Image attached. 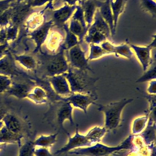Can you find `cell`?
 Returning <instances> with one entry per match:
<instances>
[{
  "instance_id": "6da1fadb",
  "label": "cell",
  "mask_w": 156,
  "mask_h": 156,
  "mask_svg": "<svg viewBox=\"0 0 156 156\" xmlns=\"http://www.w3.org/2000/svg\"><path fill=\"white\" fill-rule=\"evenodd\" d=\"M35 75L40 78H48L67 72L69 66L66 59L65 50L60 46L58 53L52 55L40 53L37 55Z\"/></svg>"
},
{
  "instance_id": "7a4b0ae2",
  "label": "cell",
  "mask_w": 156,
  "mask_h": 156,
  "mask_svg": "<svg viewBox=\"0 0 156 156\" xmlns=\"http://www.w3.org/2000/svg\"><path fill=\"white\" fill-rule=\"evenodd\" d=\"M63 75L68 82L71 93L97 94L96 83L99 78L91 76L88 71L69 66L67 72Z\"/></svg>"
},
{
  "instance_id": "3957f363",
  "label": "cell",
  "mask_w": 156,
  "mask_h": 156,
  "mask_svg": "<svg viewBox=\"0 0 156 156\" xmlns=\"http://www.w3.org/2000/svg\"><path fill=\"white\" fill-rule=\"evenodd\" d=\"M133 101L132 99H123L108 105L95 104L99 112L104 115V126L107 132L116 130L120 126L122 121V113L126 105Z\"/></svg>"
},
{
  "instance_id": "277c9868",
  "label": "cell",
  "mask_w": 156,
  "mask_h": 156,
  "mask_svg": "<svg viewBox=\"0 0 156 156\" xmlns=\"http://www.w3.org/2000/svg\"><path fill=\"white\" fill-rule=\"evenodd\" d=\"M131 135L117 146L109 147L97 143L89 147L77 148L68 152L70 154L85 156H109L115 152L122 150H132L133 148Z\"/></svg>"
},
{
  "instance_id": "5b68a950",
  "label": "cell",
  "mask_w": 156,
  "mask_h": 156,
  "mask_svg": "<svg viewBox=\"0 0 156 156\" xmlns=\"http://www.w3.org/2000/svg\"><path fill=\"white\" fill-rule=\"evenodd\" d=\"M73 108L68 102L64 100L51 103L49 110L45 115L48 120L59 129L64 130L63 124L66 121H69L71 124L74 125L73 120Z\"/></svg>"
},
{
  "instance_id": "8992f818",
  "label": "cell",
  "mask_w": 156,
  "mask_h": 156,
  "mask_svg": "<svg viewBox=\"0 0 156 156\" xmlns=\"http://www.w3.org/2000/svg\"><path fill=\"white\" fill-rule=\"evenodd\" d=\"M0 74L15 79L18 82L40 81L39 78L32 76L16 66L15 60L9 52L0 59Z\"/></svg>"
},
{
  "instance_id": "52a82bcc",
  "label": "cell",
  "mask_w": 156,
  "mask_h": 156,
  "mask_svg": "<svg viewBox=\"0 0 156 156\" xmlns=\"http://www.w3.org/2000/svg\"><path fill=\"white\" fill-rule=\"evenodd\" d=\"M65 52L66 59L70 67L94 73L89 65L86 52L83 51L80 44H78Z\"/></svg>"
},
{
  "instance_id": "ba28073f",
  "label": "cell",
  "mask_w": 156,
  "mask_h": 156,
  "mask_svg": "<svg viewBox=\"0 0 156 156\" xmlns=\"http://www.w3.org/2000/svg\"><path fill=\"white\" fill-rule=\"evenodd\" d=\"M67 135L68 138L67 143L64 147L55 152L54 155H58L68 153L70 151L77 148L89 147L93 145L86 135H83L79 133L78 125L74 135L71 136L68 133H67Z\"/></svg>"
},
{
  "instance_id": "9c48e42d",
  "label": "cell",
  "mask_w": 156,
  "mask_h": 156,
  "mask_svg": "<svg viewBox=\"0 0 156 156\" xmlns=\"http://www.w3.org/2000/svg\"><path fill=\"white\" fill-rule=\"evenodd\" d=\"M64 100L68 102L72 107L78 108L87 113L88 107L92 104H96L95 101L98 99L97 94H86L71 93L69 96L64 97Z\"/></svg>"
},
{
  "instance_id": "30bf717a",
  "label": "cell",
  "mask_w": 156,
  "mask_h": 156,
  "mask_svg": "<svg viewBox=\"0 0 156 156\" xmlns=\"http://www.w3.org/2000/svg\"><path fill=\"white\" fill-rule=\"evenodd\" d=\"M129 45L134 51L138 60L143 67L144 72L146 71L153 61V58L151 52L153 49L156 48V36L155 35L153 41L146 46H139L132 44H130Z\"/></svg>"
},
{
  "instance_id": "8fae6325",
  "label": "cell",
  "mask_w": 156,
  "mask_h": 156,
  "mask_svg": "<svg viewBox=\"0 0 156 156\" xmlns=\"http://www.w3.org/2000/svg\"><path fill=\"white\" fill-rule=\"evenodd\" d=\"M2 121L6 129L13 133L21 136L24 138L29 135L25 124L14 114L9 112L5 115Z\"/></svg>"
},
{
  "instance_id": "7c38bea8",
  "label": "cell",
  "mask_w": 156,
  "mask_h": 156,
  "mask_svg": "<svg viewBox=\"0 0 156 156\" xmlns=\"http://www.w3.org/2000/svg\"><path fill=\"white\" fill-rule=\"evenodd\" d=\"M35 86V83L34 81L24 83L13 82L5 93L9 96L11 95L19 99H23L27 97Z\"/></svg>"
},
{
  "instance_id": "4fadbf2b",
  "label": "cell",
  "mask_w": 156,
  "mask_h": 156,
  "mask_svg": "<svg viewBox=\"0 0 156 156\" xmlns=\"http://www.w3.org/2000/svg\"><path fill=\"white\" fill-rule=\"evenodd\" d=\"M48 80L54 91L59 96L66 97L71 93L69 84L63 74L48 78Z\"/></svg>"
},
{
  "instance_id": "5bb4252c",
  "label": "cell",
  "mask_w": 156,
  "mask_h": 156,
  "mask_svg": "<svg viewBox=\"0 0 156 156\" xmlns=\"http://www.w3.org/2000/svg\"><path fill=\"white\" fill-rule=\"evenodd\" d=\"M53 23V21L44 23L42 25L37 28L30 34L31 38L34 41L36 46L34 50V54L41 51V47L47 38L49 29Z\"/></svg>"
},
{
  "instance_id": "9a60e30c",
  "label": "cell",
  "mask_w": 156,
  "mask_h": 156,
  "mask_svg": "<svg viewBox=\"0 0 156 156\" xmlns=\"http://www.w3.org/2000/svg\"><path fill=\"white\" fill-rule=\"evenodd\" d=\"M101 47L110 54H114L117 57L121 56L127 59H131L134 54L129 44H123L114 46L108 41H104L100 44Z\"/></svg>"
},
{
  "instance_id": "2e32d148",
  "label": "cell",
  "mask_w": 156,
  "mask_h": 156,
  "mask_svg": "<svg viewBox=\"0 0 156 156\" xmlns=\"http://www.w3.org/2000/svg\"><path fill=\"white\" fill-rule=\"evenodd\" d=\"M77 6V5H66L60 9L55 11L53 14V21L59 27H63L66 22L72 15Z\"/></svg>"
},
{
  "instance_id": "e0dca14e",
  "label": "cell",
  "mask_w": 156,
  "mask_h": 156,
  "mask_svg": "<svg viewBox=\"0 0 156 156\" xmlns=\"http://www.w3.org/2000/svg\"><path fill=\"white\" fill-rule=\"evenodd\" d=\"M31 5H20L11 10V19L13 25L17 26L26 19L31 12Z\"/></svg>"
},
{
  "instance_id": "ac0fdd59",
  "label": "cell",
  "mask_w": 156,
  "mask_h": 156,
  "mask_svg": "<svg viewBox=\"0 0 156 156\" xmlns=\"http://www.w3.org/2000/svg\"><path fill=\"white\" fill-rule=\"evenodd\" d=\"M98 7L100 9L101 15L109 26L111 35L113 37L115 35V32L114 30L113 16L110 5V0H106L104 2L98 1Z\"/></svg>"
},
{
  "instance_id": "d6986e66",
  "label": "cell",
  "mask_w": 156,
  "mask_h": 156,
  "mask_svg": "<svg viewBox=\"0 0 156 156\" xmlns=\"http://www.w3.org/2000/svg\"><path fill=\"white\" fill-rule=\"evenodd\" d=\"M98 1L97 0H87L86 2L81 3L83 11L84 19L89 28L91 26L95 11L98 7Z\"/></svg>"
},
{
  "instance_id": "ffe728a7",
  "label": "cell",
  "mask_w": 156,
  "mask_h": 156,
  "mask_svg": "<svg viewBox=\"0 0 156 156\" xmlns=\"http://www.w3.org/2000/svg\"><path fill=\"white\" fill-rule=\"evenodd\" d=\"M90 27L103 34L107 38L111 37V32L109 26L101 15L99 10H97L95 13L94 23Z\"/></svg>"
},
{
  "instance_id": "44dd1931",
  "label": "cell",
  "mask_w": 156,
  "mask_h": 156,
  "mask_svg": "<svg viewBox=\"0 0 156 156\" xmlns=\"http://www.w3.org/2000/svg\"><path fill=\"white\" fill-rule=\"evenodd\" d=\"M24 137L13 133L4 126L0 131V144H16L20 146Z\"/></svg>"
},
{
  "instance_id": "7402d4cb",
  "label": "cell",
  "mask_w": 156,
  "mask_h": 156,
  "mask_svg": "<svg viewBox=\"0 0 156 156\" xmlns=\"http://www.w3.org/2000/svg\"><path fill=\"white\" fill-rule=\"evenodd\" d=\"M139 135L143 137L146 144H154L156 141V122L149 119L147 126Z\"/></svg>"
},
{
  "instance_id": "603a6c76",
  "label": "cell",
  "mask_w": 156,
  "mask_h": 156,
  "mask_svg": "<svg viewBox=\"0 0 156 156\" xmlns=\"http://www.w3.org/2000/svg\"><path fill=\"white\" fill-rule=\"evenodd\" d=\"M58 134L59 133H57L49 135H41L33 141L34 145L35 147H38L48 148L51 147L56 143L57 137Z\"/></svg>"
},
{
  "instance_id": "cb8c5ba5",
  "label": "cell",
  "mask_w": 156,
  "mask_h": 156,
  "mask_svg": "<svg viewBox=\"0 0 156 156\" xmlns=\"http://www.w3.org/2000/svg\"><path fill=\"white\" fill-rule=\"evenodd\" d=\"M69 28L71 32L77 37L79 44H82L89 28L84 27L79 22L72 19Z\"/></svg>"
},
{
  "instance_id": "d4e9b609",
  "label": "cell",
  "mask_w": 156,
  "mask_h": 156,
  "mask_svg": "<svg viewBox=\"0 0 156 156\" xmlns=\"http://www.w3.org/2000/svg\"><path fill=\"white\" fill-rule=\"evenodd\" d=\"M126 2V0H110V5L113 16L114 30L115 32L119 16L123 11Z\"/></svg>"
},
{
  "instance_id": "484cf974",
  "label": "cell",
  "mask_w": 156,
  "mask_h": 156,
  "mask_svg": "<svg viewBox=\"0 0 156 156\" xmlns=\"http://www.w3.org/2000/svg\"><path fill=\"white\" fill-rule=\"evenodd\" d=\"M27 97L37 104L46 103L49 99L46 91L40 87H36L33 89Z\"/></svg>"
},
{
  "instance_id": "4316f807",
  "label": "cell",
  "mask_w": 156,
  "mask_h": 156,
  "mask_svg": "<svg viewBox=\"0 0 156 156\" xmlns=\"http://www.w3.org/2000/svg\"><path fill=\"white\" fill-rule=\"evenodd\" d=\"M88 34L84 37L85 42L88 44L100 45L106 41L108 38L103 34L90 27L88 31Z\"/></svg>"
},
{
  "instance_id": "83f0119b",
  "label": "cell",
  "mask_w": 156,
  "mask_h": 156,
  "mask_svg": "<svg viewBox=\"0 0 156 156\" xmlns=\"http://www.w3.org/2000/svg\"><path fill=\"white\" fill-rule=\"evenodd\" d=\"M149 119V115L146 113L145 115L136 118L132 125V134L133 135L140 134L147 126Z\"/></svg>"
},
{
  "instance_id": "f1b7e54d",
  "label": "cell",
  "mask_w": 156,
  "mask_h": 156,
  "mask_svg": "<svg viewBox=\"0 0 156 156\" xmlns=\"http://www.w3.org/2000/svg\"><path fill=\"white\" fill-rule=\"evenodd\" d=\"M153 61L149 67L145 71L144 74L136 80L137 83L149 82L153 80H156V53L152 54Z\"/></svg>"
},
{
  "instance_id": "f546056e",
  "label": "cell",
  "mask_w": 156,
  "mask_h": 156,
  "mask_svg": "<svg viewBox=\"0 0 156 156\" xmlns=\"http://www.w3.org/2000/svg\"><path fill=\"white\" fill-rule=\"evenodd\" d=\"M107 132V130L104 127L95 126L92 128L86 135L93 144L94 145L100 143Z\"/></svg>"
},
{
  "instance_id": "4dcf8cb0",
  "label": "cell",
  "mask_w": 156,
  "mask_h": 156,
  "mask_svg": "<svg viewBox=\"0 0 156 156\" xmlns=\"http://www.w3.org/2000/svg\"><path fill=\"white\" fill-rule=\"evenodd\" d=\"M63 42V37L62 35L54 32L51 34L49 38L47 43V48L50 52L56 54L57 50L60 48Z\"/></svg>"
},
{
  "instance_id": "1f68e13d",
  "label": "cell",
  "mask_w": 156,
  "mask_h": 156,
  "mask_svg": "<svg viewBox=\"0 0 156 156\" xmlns=\"http://www.w3.org/2000/svg\"><path fill=\"white\" fill-rule=\"evenodd\" d=\"M63 28L66 32V35L65 40L61 47L66 51L70 49L71 48L79 44V43L77 37L71 33L69 30L67 24L65 23L63 26Z\"/></svg>"
},
{
  "instance_id": "d6a6232c",
  "label": "cell",
  "mask_w": 156,
  "mask_h": 156,
  "mask_svg": "<svg viewBox=\"0 0 156 156\" xmlns=\"http://www.w3.org/2000/svg\"><path fill=\"white\" fill-rule=\"evenodd\" d=\"M14 58L28 70L34 71L36 68L37 61L33 56L26 55H14Z\"/></svg>"
},
{
  "instance_id": "836d02e7",
  "label": "cell",
  "mask_w": 156,
  "mask_h": 156,
  "mask_svg": "<svg viewBox=\"0 0 156 156\" xmlns=\"http://www.w3.org/2000/svg\"><path fill=\"white\" fill-rule=\"evenodd\" d=\"M89 49V54L87 58L89 61L98 59L105 55H110L99 45L90 44Z\"/></svg>"
},
{
  "instance_id": "e575fe53",
  "label": "cell",
  "mask_w": 156,
  "mask_h": 156,
  "mask_svg": "<svg viewBox=\"0 0 156 156\" xmlns=\"http://www.w3.org/2000/svg\"><path fill=\"white\" fill-rule=\"evenodd\" d=\"M33 141L27 140L19 147L18 156H34V151L35 149Z\"/></svg>"
},
{
  "instance_id": "d590c367",
  "label": "cell",
  "mask_w": 156,
  "mask_h": 156,
  "mask_svg": "<svg viewBox=\"0 0 156 156\" xmlns=\"http://www.w3.org/2000/svg\"><path fill=\"white\" fill-rule=\"evenodd\" d=\"M144 97H145L149 102L150 106L148 111L146 112L149 115V119L156 122V95L152 94H145Z\"/></svg>"
},
{
  "instance_id": "8d00e7d4",
  "label": "cell",
  "mask_w": 156,
  "mask_h": 156,
  "mask_svg": "<svg viewBox=\"0 0 156 156\" xmlns=\"http://www.w3.org/2000/svg\"><path fill=\"white\" fill-rule=\"evenodd\" d=\"M142 8L147 12L151 14L153 17H155L156 4L153 0H141Z\"/></svg>"
},
{
  "instance_id": "74e56055",
  "label": "cell",
  "mask_w": 156,
  "mask_h": 156,
  "mask_svg": "<svg viewBox=\"0 0 156 156\" xmlns=\"http://www.w3.org/2000/svg\"><path fill=\"white\" fill-rule=\"evenodd\" d=\"M76 9H77V11L73 15L72 19L79 22L82 25V26L84 27L89 28L87 26V23H86L85 19H84L83 11L81 5H77Z\"/></svg>"
},
{
  "instance_id": "f35d334b",
  "label": "cell",
  "mask_w": 156,
  "mask_h": 156,
  "mask_svg": "<svg viewBox=\"0 0 156 156\" xmlns=\"http://www.w3.org/2000/svg\"><path fill=\"white\" fill-rule=\"evenodd\" d=\"M12 83V80L8 76L0 74V94L5 92Z\"/></svg>"
},
{
  "instance_id": "ab89813d",
  "label": "cell",
  "mask_w": 156,
  "mask_h": 156,
  "mask_svg": "<svg viewBox=\"0 0 156 156\" xmlns=\"http://www.w3.org/2000/svg\"><path fill=\"white\" fill-rule=\"evenodd\" d=\"M17 33V26L12 25L5 30L6 41L14 40L16 38Z\"/></svg>"
},
{
  "instance_id": "60d3db41",
  "label": "cell",
  "mask_w": 156,
  "mask_h": 156,
  "mask_svg": "<svg viewBox=\"0 0 156 156\" xmlns=\"http://www.w3.org/2000/svg\"><path fill=\"white\" fill-rule=\"evenodd\" d=\"M34 156H54L51 154L48 148L38 147V148L35 147L34 151Z\"/></svg>"
},
{
  "instance_id": "b9f144b4",
  "label": "cell",
  "mask_w": 156,
  "mask_h": 156,
  "mask_svg": "<svg viewBox=\"0 0 156 156\" xmlns=\"http://www.w3.org/2000/svg\"><path fill=\"white\" fill-rule=\"evenodd\" d=\"M9 111L7 104L0 97V121H2L5 115L9 112Z\"/></svg>"
},
{
  "instance_id": "7bdbcfd3",
  "label": "cell",
  "mask_w": 156,
  "mask_h": 156,
  "mask_svg": "<svg viewBox=\"0 0 156 156\" xmlns=\"http://www.w3.org/2000/svg\"><path fill=\"white\" fill-rule=\"evenodd\" d=\"M11 10L6 11L0 16V25L4 26L6 25L11 19Z\"/></svg>"
},
{
  "instance_id": "ee69618b",
  "label": "cell",
  "mask_w": 156,
  "mask_h": 156,
  "mask_svg": "<svg viewBox=\"0 0 156 156\" xmlns=\"http://www.w3.org/2000/svg\"><path fill=\"white\" fill-rule=\"evenodd\" d=\"M147 92L148 94L152 95H156V80H153L149 82Z\"/></svg>"
},
{
  "instance_id": "f6af8a7d",
  "label": "cell",
  "mask_w": 156,
  "mask_h": 156,
  "mask_svg": "<svg viewBox=\"0 0 156 156\" xmlns=\"http://www.w3.org/2000/svg\"><path fill=\"white\" fill-rule=\"evenodd\" d=\"M8 44L7 42L2 45H0V58H2L4 56H5L9 53L8 49Z\"/></svg>"
},
{
  "instance_id": "bcb514c9",
  "label": "cell",
  "mask_w": 156,
  "mask_h": 156,
  "mask_svg": "<svg viewBox=\"0 0 156 156\" xmlns=\"http://www.w3.org/2000/svg\"><path fill=\"white\" fill-rule=\"evenodd\" d=\"M6 42L5 30L0 28V44H4Z\"/></svg>"
},
{
  "instance_id": "7dc6e473",
  "label": "cell",
  "mask_w": 156,
  "mask_h": 156,
  "mask_svg": "<svg viewBox=\"0 0 156 156\" xmlns=\"http://www.w3.org/2000/svg\"><path fill=\"white\" fill-rule=\"evenodd\" d=\"M50 1L51 0H34L31 3V5L32 6H40Z\"/></svg>"
},
{
  "instance_id": "c3c4849f",
  "label": "cell",
  "mask_w": 156,
  "mask_h": 156,
  "mask_svg": "<svg viewBox=\"0 0 156 156\" xmlns=\"http://www.w3.org/2000/svg\"><path fill=\"white\" fill-rule=\"evenodd\" d=\"M63 2L67 3L69 5H76V2H79L80 4L81 3V0H61Z\"/></svg>"
},
{
  "instance_id": "681fc988",
  "label": "cell",
  "mask_w": 156,
  "mask_h": 156,
  "mask_svg": "<svg viewBox=\"0 0 156 156\" xmlns=\"http://www.w3.org/2000/svg\"><path fill=\"white\" fill-rule=\"evenodd\" d=\"M6 145H7V144H0V151L5 148Z\"/></svg>"
},
{
  "instance_id": "f907efd6",
  "label": "cell",
  "mask_w": 156,
  "mask_h": 156,
  "mask_svg": "<svg viewBox=\"0 0 156 156\" xmlns=\"http://www.w3.org/2000/svg\"><path fill=\"white\" fill-rule=\"evenodd\" d=\"M87 0H81L82 2H86Z\"/></svg>"
}]
</instances>
